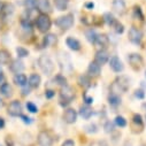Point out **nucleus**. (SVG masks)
<instances>
[{
  "instance_id": "obj_6",
  "label": "nucleus",
  "mask_w": 146,
  "mask_h": 146,
  "mask_svg": "<svg viewBox=\"0 0 146 146\" xmlns=\"http://www.w3.org/2000/svg\"><path fill=\"white\" fill-rule=\"evenodd\" d=\"M128 37L132 44L139 45L141 43V39H143V32L140 29H138L136 27H131L129 29V32H128Z\"/></svg>"
},
{
  "instance_id": "obj_27",
  "label": "nucleus",
  "mask_w": 146,
  "mask_h": 146,
  "mask_svg": "<svg viewBox=\"0 0 146 146\" xmlns=\"http://www.w3.org/2000/svg\"><path fill=\"white\" fill-rule=\"evenodd\" d=\"M13 12H14V6L12 4H5L3 6V9H1V12H0V13H1V15L4 17H7V16L12 15Z\"/></svg>"
},
{
  "instance_id": "obj_51",
  "label": "nucleus",
  "mask_w": 146,
  "mask_h": 146,
  "mask_svg": "<svg viewBox=\"0 0 146 146\" xmlns=\"http://www.w3.org/2000/svg\"><path fill=\"white\" fill-rule=\"evenodd\" d=\"M145 77H146V71H145Z\"/></svg>"
},
{
  "instance_id": "obj_8",
  "label": "nucleus",
  "mask_w": 146,
  "mask_h": 146,
  "mask_svg": "<svg viewBox=\"0 0 146 146\" xmlns=\"http://www.w3.org/2000/svg\"><path fill=\"white\" fill-rule=\"evenodd\" d=\"M37 141H38L39 146H52L53 145V138H52L51 133L45 130H43L38 133Z\"/></svg>"
},
{
  "instance_id": "obj_23",
  "label": "nucleus",
  "mask_w": 146,
  "mask_h": 146,
  "mask_svg": "<svg viewBox=\"0 0 146 146\" xmlns=\"http://www.w3.org/2000/svg\"><path fill=\"white\" fill-rule=\"evenodd\" d=\"M12 60L11 53L7 50H0V64H8Z\"/></svg>"
},
{
  "instance_id": "obj_33",
  "label": "nucleus",
  "mask_w": 146,
  "mask_h": 146,
  "mask_svg": "<svg viewBox=\"0 0 146 146\" xmlns=\"http://www.w3.org/2000/svg\"><path fill=\"white\" fill-rule=\"evenodd\" d=\"M16 53H17L19 59L20 58H27L29 55V51L27 48H24V47H21V46L16 47Z\"/></svg>"
},
{
  "instance_id": "obj_14",
  "label": "nucleus",
  "mask_w": 146,
  "mask_h": 146,
  "mask_svg": "<svg viewBox=\"0 0 146 146\" xmlns=\"http://www.w3.org/2000/svg\"><path fill=\"white\" fill-rule=\"evenodd\" d=\"M58 43V37L55 33H46L43 39V46L44 47H52Z\"/></svg>"
},
{
  "instance_id": "obj_28",
  "label": "nucleus",
  "mask_w": 146,
  "mask_h": 146,
  "mask_svg": "<svg viewBox=\"0 0 146 146\" xmlns=\"http://www.w3.org/2000/svg\"><path fill=\"white\" fill-rule=\"evenodd\" d=\"M108 102L109 105H112V106H119L121 104V97L119 94H115V93H111L108 97Z\"/></svg>"
},
{
  "instance_id": "obj_50",
  "label": "nucleus",
  "mask_w": 146,
  "mask_h": 146,
  "mask_svg": "<svg viewBox=\"0 0 146 146\" xmlns=\"http://www.w3.org/2000/svg\"><path fill=\"white\" fill-rule=\"evenodd\" d=\"M3 105H4V102H3V100H1V98H0V107H3Z\"/></svg>"
},
{
  "instance_id": "obj_2",
  "label": "nucleus",
  "mask_w": 146,
  "mask_h": 146,
  "mask_svg": "<svg viewBox=\"0 0 146 146\" xmlns=\"http://www.w3.org/2000/svg\"><path fill=\"white\" fill-rule=\"evenodd\" d=\"M75 98V91L71 86L69 85H63L61 86V90H60V105L66 107L68 106L72 100Z\"/></svg>"
},
{
  "instance_id": "obj_3",
  "label": "nucleus",
  "mask_w": 146,
  "mask_h": 146,
  "mask_svg": "<svg viewBox=\"0 0 146 146\" xmlns=\"http://www.w3.org/2000/svg\"><path fill=\"white\" fill-rule=\"evenodd\" d=\"M38 64H39V68L42 69V71L45 75H52L53 74L55 67H54L53 60L48 55H46V54L40 55L39 59H38Z\"/></svg>"
},
{
  "instance_id": "obj_15",
  "label": "nucleus",
  "mask_w": 146,
  "mask_h": 146,
  "mask_svg": "<svg viewBox=\"0 0 146 146\" xmlns=\"http://www.w3.org/2000/svg\"><path fill=\"white\" fill-rule=\"evenodd\" d=\"M101 72V66H99L98 63H96L94 61L91 62L88 67V74L90 77H98Z\"/></svg>"
},
{
  "instance_id": "obj_17",
  "label": "nucleus",
  "mask_w": 146,
  "mask_h": 146,
  "mask_svg": "<svg viewBox=\"0 0 146 146\" xmlns=\"http://www.w3.org/2000/svg\"><path fill=\"white\" fill-rule=\"evenodd\" d=\"M9 69L14 72L15 75H16V74H21V71H23V69H24V63H23L20 59H16V60L12 61Z\"/></svg>"
},
{
  "instance_id": "obj_34",
  "label": "nucleus",
  "mask_w": 146,
  "mask_h": 146,
  "mask_svg": "<svg viewBox=\"0 0 146 146\" xmlns=\"http://www.w3.org/2000/svg\"><path fill=\"white\" fill-rule=\"evenodd\" d=\"M114 122H115V124H116L117 127H120V128H124V127H127V124H128L127 120H125L123 116H116Z\"/></svg>"
},
{
  "instance_id": "obj_44",
  "label": "nucleus",
  "mask_w": 146,
  "mask_h": 146,
  "mask_svg": "<svg viewBox=\"0 0 146 146\" xmlns=\"http://www.w3.org/2000/svg\"><path fill=\"white\" fill-rule=\"evenodd\" d=\"M84 101L86 102V105H90V104L93 102V98H90V97H88V96L84 93Z\"/></svg>"
},
{
  "instance_id": "obj_52",
  "label": "nucleus",
  "mask_w": 146,
  "mask_h": 146,
  "mask_svg": "<svg viewBox=\"0 0 146 146\" xmlns=\"http://www.w3.org/2000/svg\"><path fill=\"white\" fill-rule=\"evenodd\" d=\"M0 146H1V145H0Z\"/></svg>"
},
{
  "instance_id": "obj_4",
  "label": "nucleus",
  "mask_w": 146,
  "mask_h": 146,
  "mask_svg": "<svg viewBox=\"0 0 146 146\" xmlns=\"http://www.w3.org/2000/svg\"><path fill=\"white\" fill-rule=\"evenodd\" d=\"M36 25H37L38 30L43 33H46L51 27H52V21L50 19V16L47 14H44V13H40L37 19H36Z\"/></svg>"
},
{
  "instance_id": "obj_45",
  "label": "nucleus",
  "mask_w": 146,
  "mask_h": 146,
  "mask_svg": "<svg viewBox=\"0 0 146 146\" xmlns=\"http://www.w3.org/2000/svg\"><path fill=\"white\" fill-rule=\"evenodd\" d=\"M5 120H4V117H1L0 116V129H4L5 128Z\"/></svg>"
},
{
  "instance_id": "obj_43",
  "label": "nucleus",
  "mask_w": 146,
  "mask_h": 146,
  "mask_svg": "<svg viewBox=\"0 0 146 146\" xmlns=\"http://www.w3.org/2000/svg\"><path fill=\"white\" fill-rule=\"evenodd\" d=\"M20 117H21L22 121H23L24 123H27V124H30V123L32 122V119H30V117H28V116H25V115H23V114H22Z\"/></svg>"
},
{
  "instance_id": "obj_26",
  "label": "nucleus",
  "mask_w": 146,
  "mask_h": 146,
  "mask_svg": "<svg viewBox=\"0 0 146 146\" xmlns=\"http://www.w3.org/2000/svg\"><path fill=\"white\" fill-rule=\"evenodd\" d=\"M69 3H70V0H54V6L58 11L63 12L68 8Z\"/></svg>"
},
{
  "instance_id": "obj_10",
  "label": "nucleus",
  "mask_w": 146,
  "mask_h": 146,
  "mask_svg": "<svg viewBox=\"0 0 146 146\" xmlns=\"http://www.w3.org/2000/svg\"><path fill=\"white\" fill-rule=\"evenodd\" d=\"M62 119L68 124L75 123L76 120H77V112L75 111L74 108H67V109H64V112H63Z\"/></svg>"
},
{
  "instance_id": "obj_40",
  "label": "nucleus",
  "mask_w": 146,
  "mask_h": 146,
  "mask_svg": "<svg viewBox=\"0 0 146 146\" xmlns=\"http://www.w3.org/2000/svg\"><path fill=\"white\" fill-rule=\"evenodd\" d=\"M135 97L136 98H138V99H144L145 98V92L143 91V90H136L135 91Z\"/></svg>"
},
{
  "instance_id": "obj_41",
  "label": "nucleus",
  "mask_w": 146,
  "mask_h": 146,
  "mask_svg": "<svg viewBox=\"0 0 146 146\" xmlns=\"http://www.w3.org/2000/svg\"><path fill=\"white\" fill-rule=\"evenodd\" d=\"M61 146H75V143H74V140H71V139H67V140H64L62 143Z\"/></svg>"
},
{
  "instance_id": "obj_5",
  "label": "nucleus",
  "mask_w": 146,
  "mask_h": 146,
  "mask_svg": "<svg viewBox=\"0 0 146 146\" xmlns=\"http://www.w3.org/2000/svg\"><path fill=\"white\" fill-rule=\"evenodd\" d=\"M55 24L63 31L69 30L72 25H74V15L72 14H67L63 16L58 17V20L55 21Z\"/></svg>"
},
{
  "instance_id": "obj_42",
  "label": "nucleus",
  "mask_w": 146,
  "mask_h": 146,
  "mask_svg": "<svg viewBox=\"0 0 146 146\" xmlns=\"http://www.w3.org/2000/svg\"><path fill=\"white\" fill-rule=\"evenodd\" d=\"M54 94H55V92H54L53 90H46V92H45V97H46V98H48V99L53 98V97H54Z\"/></svg>"
},
{
  "instance_id": "obj_11",
  "label": "nucleus",
  "mask_w": 146,
  "mask_h": 146,
  "mask_svg": "<svg viewBox=\"0 0 146 146\" xmlns=\"http://www.w3.org/2000/svg\"><path fill=\"white\" fill-rule=\"evenodd\" d=\"M109 67H111V69L115 72H121L124 69V66H123L122 61L120 60L119 56H115V55L109 58Z\"/></svg>"
},
{
  "instance_id": "obj_18",
  "label": "nucleus",
  "mask_w": 146,
  "mask_h": 146,
  "mask_svg": "<svg viewBox=\"0 0 146 146\" xmlns=\"http://www.w3.org/2000/svg\"><path fill=\"white\" fill-rule=\"evenodd\" d=\"M113 9L115 13L122 15L125 13V1L124 0H113Z\"/></svg>"
},
{
  "instance_id": "obj_9",
  "label": "nucleus",
  "mask_w": 146,
  "mask_h": 146,
  "mask_svg": "<svg viewBox=\"0 0 146 146\" xmlns=\"http://www.w3.org/2000/svg\"><path fill=\"white\" fill-rule=\"evenodd\" d=\"M128 61L130 63V66L135 69V70H139L143 64H144V60L141 58L140 54H137V53H132L128 56Z\"/></svg>"
},
{
  "instance_id": "obj_1",
  "label": "nucleus",
  "mask_w": 146,
  "mask_h": 146,
  "mask_svg": "<svg viewBox=\"0 0 146 146\" xmlns=\"http://www.w3.org/2000/svg\"><path fill=\"white\" fill-rule=\"evenodd\" d=\"M129 80H128V77H125V76H120V77H117L114 82H113V84L111 85V93H115V94H121V93H124L128 89H129Z\"/></svg>"
},
{
  "instance_id": "obj_49",
  "label": "nucleus",
  "mask_w": 146,
  "mask_h": 146,
  "mask_svg": "<svg viewBox=\"0 0 146 146\" xmlns=\"http://www.w3.org/2000/svg\"><path fill=\"white\" fill-rule=\"evenodd\" d=\"M3 6H4V4H3L1 1H0V12H1V9H3Z\"/></svg>"
},
{
  "instance_id": "obj_19",
  "label": "nucleus",
  "mask_w": 146,
  "mask_h": 146,
  "mask_svg": "<svg viewBox=\"0 0 146 146\" xmlns=\"http://www.w3.org/2000/svg\"><path fill=\"white\" fill-rule=\"evenodd\" d=\"M40 83H42V77L38 74H31L28 80V84L32 89H37L40 85Z\"/></svg>"
},
{
  "instance_id": "obj_13",
  "label": "nucleus",
  "mask_w": 146,
  "mask_h": 146,
  "mask_svg": "<svg viewBox=\"0 0 146 146\" xmlns=\"http://www.w3.org/2000/svg\"><path fill=\"white\" fill-rule=\"evenodd\" d=\"M94 44L97 46H99L100 50H106L108 47V45H109V38L107 37V35H105V33L98 35L97 38H96Z\"/></svg>"
},
{
  "instance_id": "obj_20",
  "label": "nucleus",
  "mask_w": 146,
  "mask_h": 146,
  "mask_svg": "<svg viewBox=\"0 0 146 146\" xmlns=\"http://www.w3.org/2000/svg\"><path fill=\"white\" fill-rule=\"evenodd\" d=\"M37 8L40 11V13H44V14H47L52 11L51 9V4H50L48 0H38Z\"/></svg>"
},
{
  "instance_id": "obj_30",
  "label": "nucleus",
  "mask_w": 146,
  "mask_h": 146,
  "mask_svg": "<svg viewBox=\"0 0 146 146\" xmlns=\"http://www.w3.org/2000/svg\"><path fill=\"white\" fill-rule=\"evenodd\" d=\"M97 36H98V33H97L93 29H89V30L85 32V37H86V39L89 40V43H91V44H94Z\"/></svg>"
},
{
  "instance_id": "obj_16",
  "label": "nucleus",
  "mask_w": 146,
  "mask_h": 146,
  "mask_svg": "<svg viewBox=\"0 0 146 146\" xmlns=\"http://www.w3.org/2000/svg\"><path fill=\"white\" fill-rule=\"evenodd\" d=\"M66 44H67V46H68L71 51H80L81 47H82L80 40L76 39V38H74V37H68V38L66 39Z\"/></svg>"
},
{
  "instance_id": "obj_22",
  "label": "nucleus",
  "mask_w": 146,
  "mask_h": 146,
  "mask_svg": "<svg viewBox=\"0 0 146 146\" xmlns=\"http://www.w3.org/2000/svg\"><path fill=\"white\" fill-rule=\"evenodd\" d=\"M0 94H3L6 98H9L13 96V89L8 83H4L0 85Z\"/></svg>"
},
{
  "instance_id": "obj_35",
  "label": "nucleus",
  "mask_w": 146,
  "mask_h": 146,
  "mask_svg": "<svg viewBox=\"0 0 146 146\" xmlns=\"http://www.w3.org/2000/svg\"><path fill=\"white\" fill-rule=\"evenodd\" d=\"M133 17H135V19H139V20H141V21L144 20V14H143L140 7L136 6V7L133 8Z\"/></svg>"
},
{
  "instance_id": "obj_32",
  "label": "nucleus",
  "mask_w": 146,
  "mask_h": 146,
  "mask_svg": "<svg viewBox=\"0 0 146 146\" xmlns=\"http://www.w3.org/2000/svg\"><path fill=\"white\" fill-rule=\"evenodd\" d=\"M38 0H24V6L27 11H35L37 8Z\"/></svg>"
},
{
  "instance_id": "obj_46",
  "label": "nucleus",
  "mask_w": 146,
  "mask_h": 146,
  "mask_svg": "<svg viewBox=\"0 0 146 146\" xmlns=\"http://www.w3.org/2000/svg\"><path fill=\"white\" fill-rule=\"evenodd\" d=\"M85 7L89 8V9H92V8L94 7V4H93V3H86V4H85Z\"/></svg>"
},
{
  "instance_id": "obj_7",
  "label": "nucleus",
  "mask_w": 146,
  "mask_h": 146,
  "mask_svg": "<svg viewBox=\"0 0 146 146\" xmlns=\"http://www.w3.org/2000/svg\"><path fill=\"white\" fill-rule=\"evenodd\" d=\"M8 114L13 117H19L22 115V105L19 100H13L8 105Z\"/></svg>"
},
{
  "instance_id": "obj_53",
  "label": "nucleus",
  "mask_w": 146,
  "mask_h": 146,
  "mask_svg": "<svg viewBox=\"0 0 146 146\" xmlns=\"http://www.w3.org/2000/svg\"><path fill=\"white\" fill-rule=\"evenodd\" d=\"M125 146H127V145H125Z\"/></svg>"
},
{
  "instance_id": "obj_47",
  "label": "nucleus",
  "mask_w": 146,
  "mask_h": 146,
  "mask_svg": "<svg viewBox=\"0 0 146 146\" xmlns=\"http://www.w3.org/2000/svg\"><path fill=\"white\" fill-rule=\"evenodd\" d=\"M3 80H4V72L1 70V67H0V82H1Z\"/></svg>"
},
{
  "instance_id": "obj_37",
  "label": "nucleus",
  "mask_w": 146,
  "mask_h": 146,
  "mask_svg": "<svg viewBox=\"0 0 146 146\" xmlns=\"http://www.w3.org/2000/svg\"><path fill=\"white\" fill-rule=\"evenodd\" d=\"M54 82H55L56 84H59V85L63 86V85H66V82H67V80L64 78V76H62L61 74H59V75H56V76L54 77Z\"/></svg>"
},
{
  "instance_id": "obj_31",
  "label": "nucleus",
  "mask_w": 146,
  "mask_h": 146,
  "mask_svg": "<svg viewBox=\"0 0 146 146\" xmlns=\"http://www.w3.org/2000/svg\"><path fill=\"white\" fill-rule=\"evenodd\" d=\"M109 27H113L114 24H115V22L117 21L115 17H114V15L112 14V13H106L105 15H104V19H102Z\"/></svg>"
},
{
  "instance_id": "obj_12",
  "label": "nucleus",
  "mask_w": 146,
  "mask_h": 146,
  "mask_svg": "<svg viewBox=\"0 0 146 146\" xmlns=\"http://www.w3.org/2000/svg\"><path fill=\"white\" fill-rule=\"evenodd\" d=\"M109 61V53L106 50H99L96 55H94V62L98 63L99 66L105 64L106 62Z\"/></svg>"
},
{
  "instance_id": "obj_38",
  "label": "nucleus",
  "mask_w": 146,
  "mask_h": 146,
  "mask_svg": "<svg viewBox=\"0 0 146 146\" xmlns=\"http://www.w3.org/2000/svg\"><path fill=\"white\" fill-rule=\"evenodd\" d=\"M27 109H28L30 113H37L38 112V107L36 106L33 102H31V101H28L27 102Z\"/></svg>"
},
{
  "instance_id": "obj_39",
  "label": "nucleus",
  "mask_w": 146,
  "mask_h": 146,
  "mask_svg": "<svg viewBox=\"0 0 146 146\" xmlns=\"http://www.w3.org/2000/svg\"><path fill=\"white\" fill-rule=\"evenodd\" d=\"M104 129H105V131H106L107 133H109V132H112V131L114 130V124H113L111 121H108V122H106Z\"/></svg>"
},
{
  "instance_id": "obj_36",
  "label": "nucleus",
  "mask_w": 146,
  "mask_h": 146,
  "mask_svg": "<svg viewBox=\"0 0 146 146\" xmlns=\"http://www.w3.org/2000/svg\"><path fill=\"white\" fill-rule=\"evenodd\" d=\"M112 28H114L115 32H116V33H119V35L123 33V31H124V27H123V24H122V23H120L119 21H116V22H115V24H114Z\"/></svg>"
},
{
  "instance_id": "obj_25",
  "label": "nucleus",
  "mask_w": 146,
  "mask_h": 146,
  "mask_svg": "<svg viewBox=\"0 0 146 146\" xmlns=\"http://www.w3.org/2000/svg\"><path fill=\"white\" fill-rule=\"evenodd\" d=\"M132 124L136 127V128H138L139 130V132L140 131H143V129H144V122H143V119H141V115L140 114H135L133 116H132Z\"/></svg>"
},
{
  "instance_id": "obj_48",
  "label": "nucleus",
  "mask_w": 146,
  "mask_h": 146,
  "mask_svg": "<svg viewBox=\"0 0 146 146\" xmlns=\"http://www.w3.org/2000/svg\"><path fill=\"white\" fill-rule=\"evenodd\" d=\"M141 109H143V111L145 112V114H146V102H144V104L141 105Z\"/></svg>"
},
{
  "instance_id": "obj_24",
  "label": "nucleus",
  "mask_w": 146,
  "mask_h": 146,
  "mask_svg": "<svg viewBox=\"0 0 146 146\" xmlns=\"http://www.w3.org/2000/svg\"><path fill=\"white\" fill-rule=\"evenodd\" d=\"M14 83L16 85L23 88V86H25L28 84V78H27V76L24 74H16L14 76Z\"/></svg>"
},
{
  "instance_id": "obj_21",
  "label": "nucleus",
  "mask_w": 146,
  "mask_h": 146,
  "mask_svg": "<svg viewBox=\"0 0 146 146\" xmlns=\"http://www.w3.org/2000/svg\"><path fill=\"white\" fill-rule=\"evenodd\" d=\"M93 114V111H92V108L89 106V105H84V106H81L80 108V115L85 119V120H89Z\"/></svg>"
},
{
  "instance_id": "obj_29",
  "label": "nucleus",
  "mask_w": 146,
  "mask_h": 146,
  "mask_svg": "<svg viewBox=\"0 0 146 146\" xmlns=\"http://www.w3.org/2000/svg\"><path fill=\"white\" fill-rule=\"evenodd\" d=\"M78 83L83 88H89L91 85V80H90V76L88 75H81L78 77Z\"/></svg>"
}]
</instances>
